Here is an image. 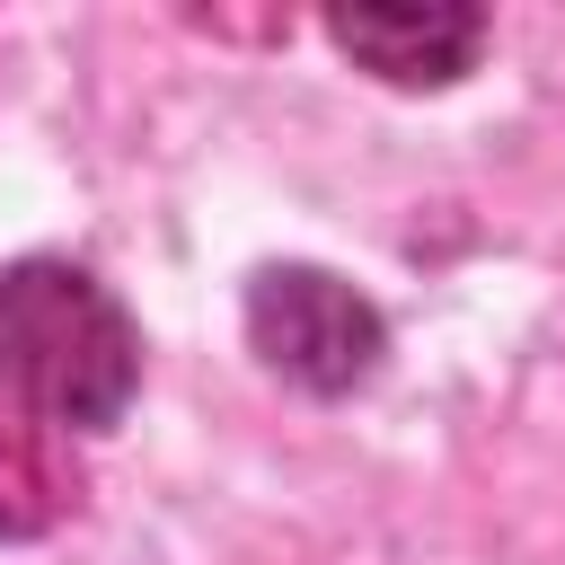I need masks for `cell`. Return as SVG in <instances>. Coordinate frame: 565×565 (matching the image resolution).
I'll use <instances>...</instances> for the list:
<instances>
[{"mask_svg": "<svg viewBox=\"0 0 565 565\" xmlns=\"http://www.w3.org/2000/svg\"><path fill=\"white\" fill-rule=\"evenodd\" d=\"M327 26H335V44L362 71H380L397 88H441L486 44V18L477 9H335Z\"/></svg>", "mask_w": 565, "mask_h": 565, "instance_id": "3", "label": "cell"}, {"mask_svg": "<svg viewBox=\"0 0 565 565\" xmlns=\"http://www.w3.org/2000/svg\"><path fill=\"white\" fill-rule=\"evenodd\" d=\"M79 503V477L62 459V441L26 415H0V539H35Z\"/></svg>", "mask_w": 565, "mask_h": 565, "instance_id": "4", "label": "cell"}, {"mask_svg": "<svg viewBox=\"0 0 565 565\" xmlns=\"http://www.w3.org/2000/svg\"><path fill=\"white\" fill-rule=\"evenodd\" d=\"M0 380L44 424H115L141 380L132 318L79 265H53V256L9 265L0 274Z\"/></svg>", "mask_w": 565, "mask_h": 565, "instance_id": "1", "label": "cell"}, {"mask_svg": "<svg viewBox=\"0 0 565 565\" xmlns=\"http://www.w3.org/2000/svg\"><path fill=\"white\" fill-rule=\"evenodd\" d=\"M247 335H256V353H265L282 380H300V388H318V397L362 388V380L380 371V309H371L353 282L318 274V265H274V274H256V291H247Z\"/></svg>", "mask_w": 565, "mask_h": 565, "instance_id": "2", "label": "cell"}]
</instances>
